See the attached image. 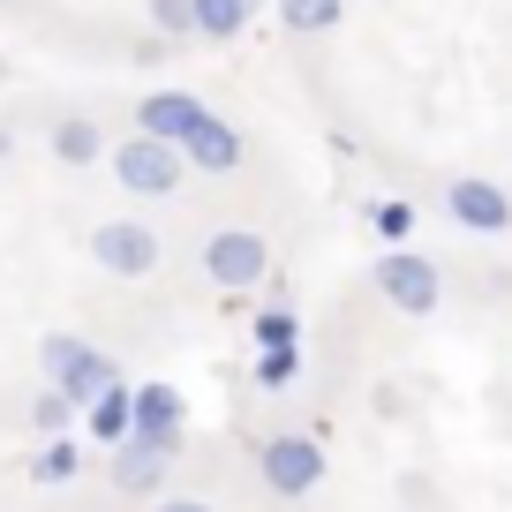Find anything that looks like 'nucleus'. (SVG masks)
Segmentation results:
<instances>
[{
  "mask_svg": "<svg viewBox=\"0 0 512 512\" xmlns=\"http://www.w3.org/2000/svg\"><path fill=\"white\" fill-rule=\"evenodd\" d=\"M68 415H76V407H68L61 392H38V407H31V422H38L46 437H61V422H68Z\"/></svg>",
  "mask_w": 512,
  "mask_h": 512,
  "instance_id": "6ab92c4d",
  "label": "nucleus"
},
{
  "mask_svg": "<svg viewBox=\"0 0 512 512\" xmlns=\"http://www.w3.org/2000/svg\"><path fill=\"white\" fill-rule=\"evenodd\" d=\"M256 467H264V482H272L279 497H309L324 482V445L317 437H272Z\"/></svg>",
  "mask_w": 512,
  "mask_h": 512,
  "instance_id": "423d86ee",
  "label": "nucleus"
},
{
  "mask_svg": "<svg viewBox=\"0 0 512 512\" xmlns=\"http://www.w3.org/2000/svg\"><path fill=\"white\" fill-rule=\"evenodd\" d=\"M83 422H91V437H98V445H128V384L98 392V400L83 407Z\"/></svg>",
  "mask_w": 512,
  "mask_h": 512,
  "instance_id": "4468645a",
  "label": "nucleus"
},
{
  "mask_svg": "<svg viewBox=\"0 0 512 512\" xmlns=\"http://www.w3.org/2000/svg\"><path fill=\"white\" fill-rule=\"evenodd\" d=\"M91 256H98V272H113V279H144V272H159V234L144 219H106L91 234Z\"/></svg>",
  "mask_w": 512,
  "mask_h": 512,
  "instance_id": "7ed1b4c3",
  "label": "nucleus"
},
{
  "mask_svg": "<svg viewBox=\"0 0 512 512\" xmlns=\"http://www.w3.org/2000/svg\"><path fill=\"white\" fill-rule=\"evenodd\" d=\"M241 159H249V144H241V128L219 121V113H204V121L181 136V166H196V174H234Z\"/></svg>",
  "mask_w": 512,
  "mask_h": 512,
  "instance_id": "6e6552de",
  "label": "nucleus"
},
{
  "mask_svg": "<svg viewBox=\"0 0 512 512\" xmlns=\"http://www.w3.org/2000/svg\"><path fill=\"white\" fill-rule=\"evenodd\" d=\"M151 23H159L166 38H181V31H196L189 23V0H151Z\"/></svg>",
  "mask_w": 512,
  "mask_h": 512,
  "instance_id": "412c9836",
  "label": "nucleus"
},
{
  "mask_svg": "<svg viewBox=\"0 0 512 512\" xmlns=\"http://www.w3.org/2000/svg\"><path fill=\"white\" fill-rule=\"evenodd\" d=\"M204 272H211V287H219V294H249L256 279L272 272V241L249 234V226H226V234L204 241Z\"/></svg>",
  "mask_w": 512,
  "mask_h": 512,
  "instance_id": "f257e3e1",
  "label": "nucleus"
},
{
  "mask_svg": "<svg viewBox=\"0 0 512 512\" xmlns=\"http://www.w3.org/2000/svg\"><path fill=\"white\" fill-rule=\"evenodd\" d=\"M151 512H211V505H204V497H174V490H166V497H151Z\"/></svg>",
  "mask_w": 512,
  "mask_h": 512,
  "instance_id": "5701e85b",
  "label": "nucleus"
},
{
  "mask_svg": "<svg viewBox=\"0 0 512 512\" xmlns=\"http://www.w3.org/2000/svg\"><path fill=\"white\" fill-rule=\"evenodd\" d=\"M76 467H83V452L68 445V437H46V445L31 452V475H38V482H68Z\"/></svg>",
  "mask_w": 512,
  "mask_h": 512,
  "instance_id": "dca6fc26",
  "label": "nucleus"
},
{
  "mask_svg": "<svg viewBox=\"0 0 512 512\" xmlns=\"http://www.w3.org/2000/svg\"><path fill=\"white\" fill-rule=\"evenodd\" d=\"M113 490H128V497H166V452H151V445H113Z\"/></svg>",
  "mask_w": 512,
  "mask_h": 512,
  "instance_id": "9b49d317",
  "label": "nucleus"
},
{
  "mask_svg": "<svg viewBox=\"0 0 512 512\" xmlns=\"http://www.w3.org/2000/svg\"><path fill=\"white\" fill-rule=\"evenodd\" d=\"M407 226H415V211H407V204H384V211H377V234L407 241Z\"/></svg>",
  "mask_w": 512,
  "mask_h": 512,
  "instance_id": "4be33fe9",
  "label": "nucleus"
},
{
  "mask_svg": "<svg viewBox=\"0 0 512 512\" xmlns=\"http://www.w3.org/2000/svg\"><path fill=\"white\" fill-rule=\"evenodd\" d=\"M128 437L166 452V460L181 452V392L174 384H136V392H128Z\"/></svg>",
  "mask_w": 512,
  "mask_h": 512,
  "instance_id": "39448f33",
  "label": "nucleus"
},
{
  "mask_svg": "<svg viewBox=\"0 0 512 512\" xmlns=\"http://www.w3.org/2000/svg\"><path fill=\"white\" fill-rule=\"evenodd\" d=\"M113 174H121V189H128V196H174L189 166H181V151H174V144H151V136H136V144L113 151Z\"/></svg>",
  "mask_w": 512,
  "mask_h": 512,
  "instance_id": "20e7f679",
  "label": "nucleus"
},
{
  "mask_svg": "<svg viewBox=\"0 0 512 512\" xmlns=\"http://www.w3.org/2000/svg\"><path fill=\"white\" fill-rule=\"evenodd\" d=\"M377 294L392 309H400V317H430L437 302H445V279H437V264L430 256H415V249H392L377 264Z\"/></svg>",
  "mask_w": 512,
  "mask_h": 512,
  "instance_id": "f03ea898",
  "label": "nucleus"
},
{
  "mask_svg": "<svg viewBox=\"0 0 512 512\" xmlns=\"http://www.w3.org/2000/svg\"><path fill=\"white\" fill-rule=\"evenodd\" d=\"M339 16H347V0H279V23H287V31H302V38L339 31Z\"/></svg>",
  "mask_w": 512,
  "mask_h": 512,
  "instance_id": "2eb2a0df",
  "label": "nucleus"
},
{
  "mask_svg": "<svg viewBox=\"0 0 512 512\" xmlns=\"http://www.w3.org/2000/svg\"><path fill=\"white\" fill-rule=\"evenodd\" d=\"M445 211H452V226H467V234H505V226H512V196L497 189V181H482V174L452 181Z\"/></svg>",
  "mask_w": 512,
  "mask_h": 512,
  "instance_id": "0eeeda50",
  "label": "nucleus"
},
{
  "mask_svg": "<svg viewBox=\"0 0 512 512\" xmlns=\"http://www.w3.org/2000/svg\"><path fill=\"white\" fill-rule=\"evenodd\" d=\"M76 347H83L76 332H46V339H38V369H46V377H53V369H61V362H68V354H76Z\"/></svg>",
  "mask_w": 512,
  "mask_h": 512,
  "instance_id": "aec40b11",
  "label": "nucleus"
},
{
  "mask_svg": "<svg viewBox=\"0 0 512 512\" xmlns=\"http://www.w3.org/2000/svg\"><path fill=\"white\" fill-rule=\"evenodd\" d=\"M204 121V106H196L189 91H151L144 106H136V136H151V144H174L181 151V136Z\"/></svg>",
  "mask_w": 512,
  "mask_h": 512,
  "instance_id": "9d476101",
  "label": "nucleus"
},
{
  "mask_svg": "<svg viewBox=\"0 0 512 512\" xmlns=\"http://www.w3.org/2000/svg\"><path fill=\"white\" fill-rule=\"evenodd\" d=\"M249 16H256V0H189V23L204 38H241Z\"/></svg>",
  "mask_w": 512,
  "mask_h": 512,
  "instance_id": "f8f14e48",
  "label": "nucleus"
},
{
  "mask_svg": "<svg viewBox=\"0 0 512 512\" xmlns=\"http://www.w3.org/2000/svg\"><path fill=\"white\" fill-rule=\"evenodd\" d=\"M0 159H8V128H0Z\"/></svg>",
  "mask_w": 512,
  "mask_h": 512,
  "instance_id": "b1692460",
  "label": "nucleus"
},
{
  "mask_svg": "<svg viewBox=\"0 0 512 512\" xmlns=\"http://www.w3.org/2000/svg\"><path fill=\"white\" fill-rule=\"evenodd\" d=\"M294 339H302V317H294V309H264V317H256V347L264 354L294 347Z\"/></svg>",
  "mask_w": 512,
  "mask_h": 512,
  "instance_id": "f3484780",
  "label": "nucleus"
},
{
  "mask_svg": "<svg viewBox=\"0 0 512 512\" xmlns=\"http://www.w3.org/2000/svg\"><path fill=\"white\" fill-rule=\"evenodd\" d=\"M294 369H302V347H279V354H264V362H256V384H272V392H279Z\"/></svg>",
  "mask_w": 512,
  "mask_h": 512,
  "instance_id": "a211bd4d",
  "label": "nucleus"
},
{
  "mask_svg": "<svg viewBox=\"0 0 512 512\" xmlns=\"http://www.w3.org/2000/svg\"><path fill=\"white\" fill-rule=\"evenodd\" d=\"M98 151H106V136H98V121H83V113H68V121L53 128V159L61 166H98Z\"/></svg>",
  "mask_w": 512,
  "mask_h": 512,
  "instance_id": "ddd939ff",
  "label": "nucleus"
},
{
  "mask_svg": "<svg viewBox=\"0 0 512 512\" xmlns=\"http://www.w3.org/2000/svg\"><path fill=\"white\" fill-rule=\"evenodd\" d=\"M113 384H121V369H113V354H98L91 339H83V347H76V354H68V362H61V369H53V377H46V392H61L68 407H91L98 392H113Z\"/></svg>",
  "mask_w": 512,
  "mask_h": 512,
  "instance_id": "1a4fd4ad",
  "label": "nucleus"
}]
</instances>
